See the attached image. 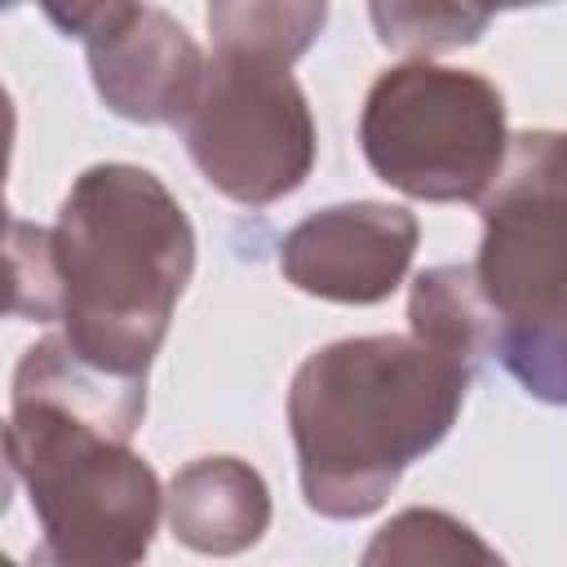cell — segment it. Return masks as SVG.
Listing matches in <instances>:
<instances>
[{
  "label": "cell",
  "instance_id": "6da1fadb",
  "mask_svg": "<svg viewBox=\"0 0 567 567\" xmlns=\"http://www.w3.org/2000/svg\"><path fill=\"white\" fill-rule=\"evenodd\" d=\"M470 377V359L416 332L346 337L315 350L288 390L306 505L323 518L381 509L403 470L443 443Z\"/></svg>",
  "mask_w": 567,
  "mask_h": 567
},
{
  "label": "cell",
  "instance_id": "7a4b0ae2",
  "mask_svg": "<svg viewBox=\"0 0 567 567\" xmlns=\"http://www.w3.org/2000/svg\"><path fill=\"white\" fill-rule=\"evenodd\" d=\"M66 341L111 372L146 377L195 270V230L137 164H93L49 226Z\"/></svg>",
  "mask_w": 567,
  "mask_h": 567
},
{
  "label": "cell",
  "instance_id": "3957f363",
  "mask_svg": "<svg viewBox=\"0 0 567 567\" xmlns=\"http://www.w3.org/2000/svg\"><path fill=\"white\" fill-rule=\"evenodd\" d=\"M4 456L40 518V558L71 567H124L146 558L164 492L128 439L62 403L13 394Z\"/></svg>",
  "mask_w": 567,
  "mask_h": 567
},
{
  "label": "cell",
  "instance_id": "277c9868",
  "mask_svg": "<svg viewBox=\"0 0 567 567\" xmlns=\"http://www.w3.org/2000/svg\"><path fill=\"white\" fill-rule=\"evenodd\" d=\"M359 142L385 186L425 204H478L509 155L505 97L478 71L403 62L368 89Z\"/></svg>",
  "mask_w": 567,
  "mask_h": 567
},
{
  "label": "cell",
  "instance_id": "5b68a950",
  "mask_svg": "<svg viewBox=\"0 0 567 567\" xmlns=\"http://www.w3.org/2000/svg\"><path fill=\"white\" fill-rule=\"evenodd\" d=\"M182 133L195 168L235 204H275L315 168V120L288 66L213 53Z\"/></svg>",
  "mask_w": 567,
  "mask_h": 567
},
{
  "label": "cell",
  "instance_id": "8992f818",
  "mask_svg": "<svg viewBox=\"0 0 567 567\" xmlns=\"http://www.w3.org/2000/svg\"><path fill=\"white\" fill-rule=\"evenodd\" d=\"M416 239L421 226L399 204H328L284 235L279 270L306 297L337 306H377L403 284Z\"/></svg>",
  "mask_w": 567,
  "mask_h": 567
},
{
  "label": "cell",
  "instance_id": "52a82bcc",
  "mask_svg": "<svg viewBox=\"0 0 567 567\" xmlns=\"http://www.w3.org/2000/svg\"><path fill=\"white\" fill-rule=\"evenodd\" d=\"M97 97L133 124H182L204 84V53L164 9H137L115 31L89 40Z\"/></svg>",
  "mask_w": 567,
  "mask_h": 567
},
{
  "label": "cell",
  "instance_id": "ba28073f",
  "mask_svg": "<svg viewBox=\"0 0 567 567\" xmlns=\"http://www.w3.org/2000/svg\"><path fill=\"white\" fill-rule=\"evenodd\" d=\"M164 509L173 536L195 554H239L270 527V492L239 456H199L182 465Z\"/></svg>",
  "mask_w": 567,
  "mask_h": 567
},
{
  "label": "cell",
  "instance_id": "9c48e42d",
  "mask_svg": "<svg viewBox=\"0 0 567 567\" xmlns=\"http://www.w3.org/2000/svg\"><path fill=\"white\" fill-rule=\"evenodd\" d=\"M328 0H208L217 53L292 66L323 31Z\"/></svg>",
  "mask_w": 567,
  "mask_h": 567
},
{
  "label": "cell",
  "instance_id": "30bf717a",
  "mask_svg": "<svg viewBox=\"0 0 567 567\" xmlns=\"http://www.w3.org/2000/svg\"><path fill=\"white\" fill-rule=\"evenodd\" d=\"M408 323L421 341L443 346L470 363L492 354L496 337V315L487 297L478 292L474 266H434L421 270L408 297Z\"/></svg>",
  "mask_w": 567,
  "mask_h": 567
},
{
  "label": "cell",
  "instance_id": "8fae6325",
  "mask_svg": "<svg viewBox=\"0 0 567 567\" xmlns=\"http://www.w3.org/2000/svg\"><path fill=\"white\" fill-rule=\"evenodd\" d=\"M527 4H549V0H368V13L385 49L430 58L474 44L496 13Z\"/></svg>",
  "mask_w": 567,
  "mask_h": 567
},
{
  "label": "cell",
  "instance_id": "7c38bea8",
  "mask_svg": "<svg viewBox=\"0 0 567 567\" xmlns=\"http://www.w3.org/2000/svg\"><path fill=\"white\" fill-rule=\"evenodd\" d=\"M492 354L532 399L567 408V306L549 319L501 328Z\"/></svg>",
  "mask_w": 567,
  "mask_h": 567
},
{
  "label": "cell",
  "instance_id": "4fadbf2b",
  "mask_svg": "<svg viewBox=\"0 0 567 567\" xmlns=\"http://www.w3.org/2000/svg\"><path fill=\"white\" fill-rule=\"evenodd\" d=\"M368 563H456V558H483L492 563L496 549L483 545L461 518L443 514V509H403L399 518H390L377 540L363 554Z\"/></svg>",
  "mask_w": 567,
  "mask_h": 567
},
{
  "label": "cell",
  "instance_id": "5bb4252c",
  "mask_svg": "<svg viewBox=\"0 0 567 567\" xmlns=\"http://www.w3.org/2000/svg\"><path fill=\"white\" fill-rule=\"evenodd\" d=\"M9 270H13V297L9 310L35 323L58 319V270H53V239L49 226L9 221Z\"/></svg>",
  "mask_w": 567,
  "mask_h": 567
},
{
  "label": "cell",
  "instance_id": "9a60e30c",
  "mask_svg": "<svg viewBox=\"0 0 567 567\" xmlns=\"http://www.w3.org/2000/svg\"><path fill=\"white\" fill-rule=\"evenodd\" d=\"M9 4H22V0H9ZM31 4H40V13L62 35H75L84 44L115 31L120 22H128L142 9V0H31Z\"/></svg>",
  "mask_w": 567,
  "mask_h": 567
}]
</instances>
